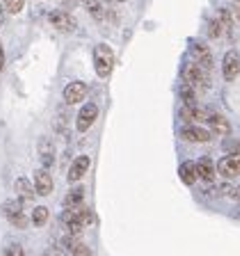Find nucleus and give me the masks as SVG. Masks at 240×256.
I'll return each instance as SVG.
<instances>
[{"instance_id": "nucleus-25", "label": "nucleus", "mask_w": 240, "mask_h": 256, "mask_svg": "<svg viewBox=\"0 0 240 256\" xmlns=\"http://www.w3.org/2000/svg\"><path fill=\"white\" fill-rule=\"evenodd\" d=\"M208 30H210V37H220L222 34V28H220L218 18H213V21L208 23Z\"/></svg>"}, {"instance_id": "nucleus-14", "label": "nucleus", "mask_w": 240, "mask_h": 256, "mask_svg": "<svg viewBox=\"0 0 240 256\" xmlns=\"http://www.w3.org/2000/svg\"><path fill=\"white\" fill-rule=\"evenodd\" d=\"M204 122L210 126V130H215V133H220V135H226V133L231 130L229 122H226L222 114L213 112V110H206V114H204Z\"/></svg>"}, {"instance_id": "nucleus-17", "label": "nucleus", "mask_w": 240, "mask_h": 256, "mask_svg": "<svg viewBox=\"0 0 240 256\" xmlns=\"http://www.w3.org/2000/svg\"><path fill=\"white\" fill-rule=\"evenodd\" d=\"M87 170H90V156H80V158H76L74 165H71V170H69V181L71 183L80 181V178L87 174Z\"/></svg>"}, {"instance_id": "nucleus-26", "label": "nucleus", "mask_w": 240, "mask_h": 256, "mask_svg": "<svg viewBox=\"0 0 240 256\" xmlns=\"http://www.w3.org/2000/svg\"><path fill=\"white\" fill-rule=\"evenodd\" d=\"M234 18L240 23V0H236L234 2Z\"/></svg>"}, {"instance_id": "nucleus-7", "label": "nucleus", "mask_w": 240, "mask_h": 256, "mask_svg": "<svg viewBox=\"0 0 240 256\" xmlns=\"http://www.w3.org/2000/svg\"><path fill=\"white\" fill-rule=\"evenodd\" d=\"M222 74H224V80H236L240 74V55L238 50H229L224 55V62H222Z\"/></svg>"}, {"instance_id": "nucleus-23", "label": "nucleus", "mask_w": 240, "mask_h": 256, "mask_svg": "<svg viewBox=\"0 0 240 256\" xmlns=\"http://www.w3.org/2000/svg\"><path fill=\"white\" fill-rule=\"evenodd\" d=\"M23 7H26V0H5V10L10 14H18Z\"/></svg>"}, {"instance_id": "nucleus-30", "label": "nucleus", "mask_w": 240, "mask_h": 256, "mask_svg": "<svg viewBox=\"0 0 240 256\" xmlns=\"http://www.w3.org/2000/svg\"><path fill=\"white\" fill-rule=\"evenodd\" d=\"M78 2H87V0H78Z\"/></svg>"}, {"instance_id": "nucleus-20", "label": "nucleus", "mask_w": 240, "mask_h": 256, "mask_svg": "<svg viewBox=\"0 0 240 256\" xmlns=\"http://www.w3.org/2000/svg\"><path fill=\"white\" fill-rule=\"evenodd\" d=\"M234 14H231L229 10H220L218 12V23L220 28H222V32L226 34V37H231V30H234Z\"/></svg>"}, {"instance_id": "nucleus-18", "label": "nucleus", "mask_w": 240, "mask_h": 256, "mask_svg": "<svg viewBox=\"0 0 240 256\" xmlns=\"http://www.w3.org/2000/svg\"><path fill=\"white\" fill-rule=\"evenodd\" d=\"M178 176H181V181L186 186H194V181H197V167H194V162H183L178 167Z\"/></svg>"}, {"instance_id": "nucleus-22", "label": "nucleus", "mask_w": 240, "mask_h": 256, "mask_svg": "<svg viewBox=\"0 0 240 256\" xmlns=\"http://www.w3.org/2000/svg\"><path fill=\"white\" fill-rule=\"evenodd\" d=\"M48 222V208L46 206H37L32 210V224L34 226H44Z\"/></svg>"}, {"instance_id": "nucleus-10", "label": "nucleus", "mask_w": 240, "mask_h": 256, "mask_svg": "<svg viewBox=\"0 0 240 256\" xmlns=\"http://www.w3.org/2000/svg\"><path fill=\"white\" fill-rule=\"evenodd\" d=\"M192 48V62H197L199 66H204V69H213V58H210V50H208L206 44H199V42H192L190 44Z\"/></svg>"}, {"instance_id": "nucleus-19", "label": "nucleus", "mask_w": 240, "mask_h": 256, "mask_svg": "<svg viewBox=\"0 0 240 256\" xmlns=\"http://www.w3.org/2000/svg\"><path fill=\"white\" fill-rule=\"evenodd\" d=\"M14 190H16V194L21 199H26V202H30L37 192H34V186H32L30 181H26V178H18V181L14 183Z\"/></svg>"}, {"instance_id": "nucleus-8", "label": "nucleus", "mask_w": 240, "mask_h": 256, "mask_svg": "<svg viewBox=\"0 0 240 256\" xmlns=\"http://www.w3.org/2000/svg\"><path fill=\"white\" fill-rule=\"evenodd\" d=\"M181 135H183V140L194 142V144H206V142H210V138H213V135H210V130H206V128H202V126H194V124L183 126Z\"/></svg>"}, {"instance_id": "nucleus-21", "label": "nucleus", "mask_w": 240, "mask_h": 256, "mask_svg": "<svg viewBox=\"0 0 240 256\" xmlns=\"http://www.w3.org/2000/svg\"><path fill=\"white\" fill-rule=\"evenodd\" d=\"M82 197H85V190H82V188H74V190L64 197V208L80 206V204H82Z\"/></svg>"}, {"instance_id": "nucleus-27", "label": "nucleus", "mask_w": 240, "mask_h": 256, "mask_svg": "<svg viewBox=\"0 0 240 256\" xmlns=\"http://www.w3.org/2000/svg\"><path fill=\"white\" fill-rule=\"evenodd\" d=\"M60 2H62L64 7H69V10H71V7H76V5H80L78 0H60Z\"/></svg>"}, {"instance_id": "nucleus-12", "label": "nucleus", "mask_w": 240, "mask_h": 256, "mask_svg": "<svg viewBox=\"0 0 240 256\" xmlns=\"http://www.w3.org/2000/svg\"><path fill=\"white\" fill-rule=\"evenodd\" d=\"M87 96V85L85 82H80V80H76V82H69V85L64 87V101L69 103V106H76V103H80L82 98Z\"/></svg>"}, {"instance_id": "nucleus-6", "label": "nucleus", "mask_w": 240, "mask_h": 256, "mask_svg": "<svg viewBox=\"0 0 240 256\" xmlns=\"http://www.w3.org/2000/svg\"><path fill=\"white\" fill-rule=\"evenodd\" d=\"M48 21H50V26H53L55 30H60V32L76 30V21H74V16H71L69 12H62V10L50 12V14H48Z\"/></svg>"}, {"instance_id": "nucleus-24", "label": "nucleus", "mask_w": 240, "mask_h": 256, "mask_svg": "<svg viewBox=\"0 0 240 256\" xmlns=\"http://www.w3.org/2000/svg\"><path fill=\"white\" fill-rule=\"evenodd\" d=\"M2 256H26V252H23V247H21V245L12 242V245H7V247H5Z\"/></svg>"}, {"instance_id": "nucleus-15", "label": "nucleus", "mask_w": 240, "mask_h": 256, "mask_svg": "<svg viewBox=\"0 0 240 256\" xmlns=\"http://www.w3.org/2000/svg\"><path fill=\"white\" fill-rule=\"evenodd\" d=\"M37 151H39V158H42L44 167H50L55 162V142L48 138H42L37 144Z\"/></svg>"}, {"instance_id": "nucleus-16", "label": "nucleus", "mask_w": 240, "mask_h": 256, "mask_svg": "<svg viewBox=\"0 0 240 256\" xmlns=\"http://www.w3.org/2000/svg\"><path fill=\"white\" fill-rule=\"evenodd\" d=\"M194 167H197V178H202V181H206V183H213L215 181L218 170H215V165H213V160H210V158H202Z\"/></svg>"}, {"instance_id": "nucleus-3", "label": "nucleus", "mask_w": 240, "mask_h": 256, "mask_svg": "<svg viewBox=\"0 0 240 256\" xmlns=\"http://www.w3.org/2000/svg\"><path fill=\"white\" fill-rule=\"evenodd\" d=\"M94 66L96 74L101 78H108L112 74V66H114V55H112V48L106 46V44H98L94 48Z\"/></svg>"}, {"instance_id": "nucleus-1", "label": "nucleus", "mask_w": 240, "mask_h": 256, "mask_svg": "<svg viewBox=\"0 0 240 256\" xmlns=\"http://www.w3.org/2000/svg\"><path fill=\"white\" fill-rule=\"evenodd\" d=\"M94 222H96L94 213H92L90 208L82 206V204L74 208H66L62 213V224L66 226V231L71 236H80V231L85 229V226H92Z\"/></svg>"}, {"instance_id": "nucleus-28", "label": "nucleus", "mask_w": 240, "mask_h": 256, "mask_svg": "<svg viewBox=\"0 0 240 256\" xmlns=\"http://www.w3.org/2000/svg\"><path fill=\"white\" fill-rule=\"evenodd\" d=\"M2 66H5V53H2V46H0V71H2Z\"/></svg>"}, {"instance_id": "nucleus-13", "label": "nucleus", "mask_w": 240, "mask_h": 256, "mask_svg": "<svg viewBox=\"0 0 240 256\" xmlns=\"http://www.w3.org/2000/svg\"><path fill=\"white\" fill-rule=\"evenodd\" d=\"M62 245H64V250L69 252L71 256H92V250H90V245H85L82 240L78 238V236H66V238L62 240Z\"/></svg>"}, {"instance_id": "nucleus-9", "label": "nucleus", "mask_w": 240, "mask_h": 256, "mask_svg": "<svg viewBox=\"0 0 240 256\" xmlns=\"http://www.w3.org/2000/svg\"><path fill=\"white\" fill-rule=\"evenodd\" d=\"M96 117H98V106H94V103L82 106V110L78 114V122H76V128H78L80 133H87L92 128V124L96 122Z\"/></svg>"}, {"instance_id": "nucleus-29", "label": "nucleus", "mask_w": 240, "mask_h": 256, "mask_svg": "<svg viewBox=\"0 0 240 256\" xmlns=\"http://www.w3.org/2000/svg\"><path fill=\"white\" fill-rule=\"evenodd\" d=\"M5 23V5H0V26Z\"/></svg>"}, {"instance_id": "nucleus-2", "label": "nucleus", "mask_w": 240, "mask_h": 256, "mask_svg": "<svg viewBox=\"0 0 240 256\" xmlns=\"http://www.w3.org/2000/svg\"><path fill=\"white\" fill-rule=\"evenodd\" d=\"M183 80H186L190 87H194V90H208V87H210V71L190 60V62L183 66Z\"/></svg>"}, {"instance_id": "nucleus-31", "label": "nucleus", "mask_w": 240, "mask_h": 256, "mask_svg": "<svg viewBox=\"0 0 240 256\" xmlns=\"http://www.w3.org/2000/svg\"><path fill=\"white\" fill-rule=\"evenodd\" d=\"M238 204H240V197H238Z\"/></svg>"}, {"instance_id": "nucleus-32", "label": "nucleus", "mask_w": 240, "mask_h": 256, "mask_svg": "<svg viewBox=\"0 0 240 256\" xmlns=\"http://www.w3.org/2000/svg\"><path fill=\"white\" fill-rule=\"evenodd\" d=\"M119 2H124V0H119Z\"/></svg>"}, {"instance_id": "nucleus-5", "label": "nucleus", "mask_w": 240, "mask_h": 256, "mask_svg": "<svg viewBox=\"0 0 240 256\" xmlns=\"http://www.w3.org/2000/svg\"><path fill=\"white\" fill-rule=\"evenodd\" d=\"M215 170H218V174L224 176V178H236V176H240V154L224 156Z\"/></svg>"}, {"instance_id": "nucleus-4", "label": "nucleus", "mask_w": 240, "mask_h": 256, "mask_svg": "<svg viewBox=\"0 0 240 256\" xmlns=\"http://www.w3.org/2000/svg\"><path fill=\"white\" fill-rule=\"evenodd\" d=\"M2 213H5V218L10 220L14 226H18V229H26L28 226V218H26V213H23V204L18 202V199L7 202L5 206H2Z\"/></svg>"}, {"instance_id": "nucleus-11", "label": "nucleus", "mask_w": 240, "mask_h": 256, "mask_svg": "<svg viewBox=\"0 0 240 256\" xmlns=\"http://www.w3.org/2000/svg\"><path fill=\"white\" fill-rule=\"evenodd\" d=\"M32 186H34V192L42 194V197H48V194L53 192V176L48 174L46 167L34 172V183H32Z\"/></svg>"}]
</instances>
